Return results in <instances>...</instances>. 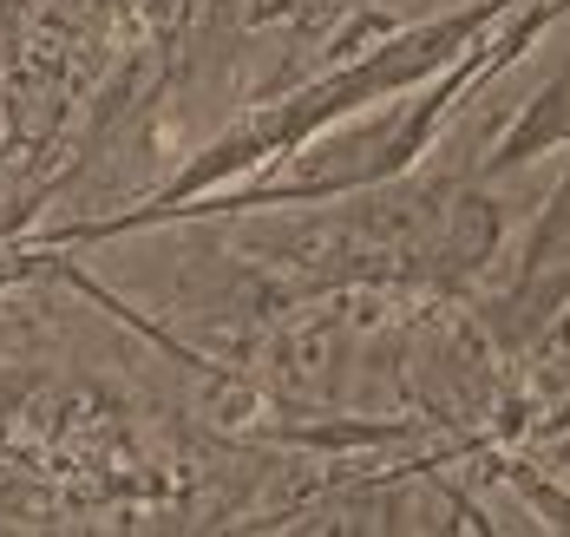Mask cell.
Here are the masks:
<instances>
[{
	"mask_svg": "<svg viewBox=\"0 0 570 537\" xmlns=\"http://www.w3.org/2000/svg\"><path fill=\"white\" fill-rule=\"evenodd\" d=\"M558 138H570V72H558L538 99H531V112L499 138V151L485 158V178H499V171H512L524 158H538V151H558Z\"/></svg>",
	"mask_w": 570,
	"mask_h": 537,
	"instance_id": "6da1fadb",
	"label": "cell"
},
{
	"mask_svg": "<svg viewBox=\"0 0 570 537\" xmlns=\"http://www.w3.org/2000/svg\"><path fill=\"white\" fill-rule=\"evenodd\" d=\"M518 485L531 491V505H538V511H544L551 525H564V531H570V491H551L544 478H531V473H518Z\"/></svg>",
	"mask_w": 570,
	"mask_h": 537,
	"instance_id": "3957f363",
	"label": "cell"
},
{
	"mask_svg": "<svg viewBox=\"0 0 570 537\" xmlns=\"http://www.w3.org/2000/svg\"><path fill=\"white\" fill-rule=\"evenodd\" d=\"M558 262H570V178L558 183V197H551V210L538 217V230H531V242H524V269H518V282L531 289L544 269H558Z\"/></svg>",
	"mask_w": 570,
	"mask_h": 537,
	"instance_id": "7a4b0ae2",
	"label": "cell"
}]
</instances>
